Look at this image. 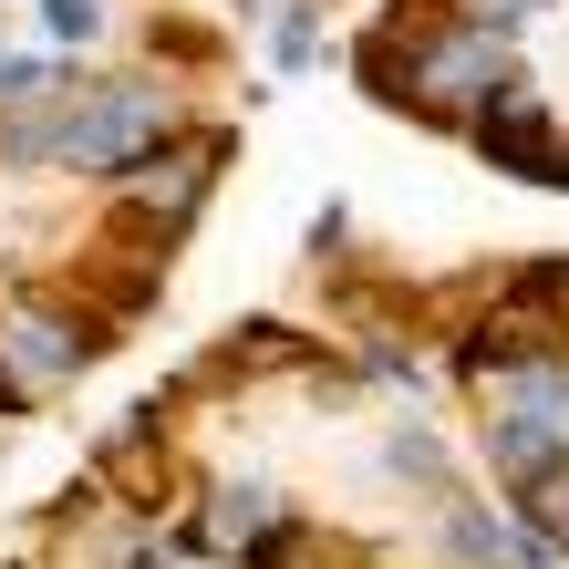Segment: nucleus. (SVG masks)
Wrapping results in <instances>:
<instances>
[{"label": "nucleus", "instance_id": "nucleus-1", "mask_svg": "<svg viewBox=\"0 0 569 569\" xmlns=\"http://www.w3.org/2000/svg\"><path fill=\"white\" fill-rule=\"evenodd\" d=\"M156 136H166V93L156 83H104L62 124V166H73V177H114V166H136Z\"/></svg>", "mask_w": 569, "mask_h": 569}, {"label": "nucleus", "instance_id": "nucleus-2", "mask_svg": "<svg viewBox=\"0 0 569 569\" xmlns=\"http://www.w3.org/2000/svg\"><path fill=\"white\" fill-rule=\"evenodd\" d=\"M477 146H487L497 166H518V177H549V187H569V156L549 146V114H539V93H528V83H497V93H487Z\"/></svg>", "mask_w": 569, "mask_h": 569}, {"label": "nucleus", "instance_id": "nucleus-3", "mask_svg": "<svg viewBox=\"0 0 569 569\" xmlns=\"http://www.w3.org/2000/svg\"><path fill=\"white\" fill-rule=\"evenodd\" d=\"M104 342H114V331H83V321H52V311H21L11 331H0V352H11V373H21V383H62V373H83Z\"/></svg>", "mask_w": 569, "mask_h": 569}, {"label": "nucleus", "instance_id": "nucleus-4", "mask_svg": "<svg viewBox=\"0 0 569 569\" xmlns=\"http://www.w3.org/2000/svg\"><path fill=\"white\" fill-rule=\"evenodd\" d=\"M249 539H270V487H218L197 518V549H249Z\"/></svg>", "mask_w": 569, "mask_h": 569}, {"label": "nucleus", "instance_id": "nucleus-5", "mask_svg": "<svg viewBox=\"0 0 569 569\" xmlns=\"http://www.w3.org/2000/svg\"><path fill=\"white\" fill-rule=\"evenodd\" d=\"M446 539H456V559H497V549H508V528L477 518V508H456V518H446Z\"/></svg>", "mask_w": 569, "mask_h": 569}, {"label": "nucleus", "instance_id": "nucleus-6", "mask_svg": "<svg viewBox=\"0 0 569 569\" xmlns=\"http://www.w3.org/2000/svg\"><path fill=\"white\" fill-rule=\"evenodd\" d=\"M528 518H539L549 539H569V477H528Z\"/></svg>", "mask_w": 569, "mask_h": 569}, {"label": "nucleus", "instance_id": "nucleus-7", "mask_svg": "<svg viewBox=\"0 0 569 569\" xmlns=\"http://www.w3.org/2000/svg\"><path fill=\"white\" fill-rule=\"evenodd\" d=\"M42 21L62 31V42H93V21H104V11H93V0H42Z\"/></svg>", "mask_w": 569, "mask_h": 569}, {"label": "nucleus", "instance_id": "nucleus-8", "mask_svg": "<svg viewBox=\"0 0 569 569\" xmlns=\"http://www.w3.org/2000/svg\"><path fill=\"white\" fill-rule=\"evenodd\" d=\"M0 415H21V383H11V373H0Z\"/></svg>", "mask_w": 569, "mask_h": 569}]
</instances>
